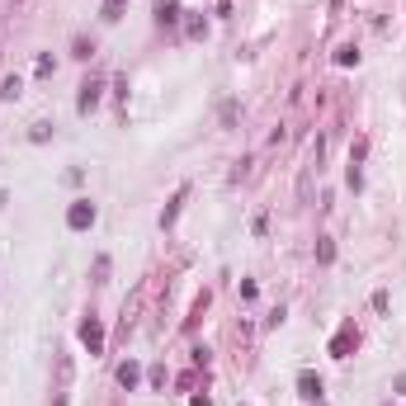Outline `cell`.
Returning a JSON list of instances; mask_svg holds the SVG:
<instances>
[{"mask_svg": "<svg viewBox=\"0 0 406 406\" xmlns=\"http://www.w3.org/2000/svg\"><path fill=\"white\" fill-rule=\"evenodd\" d=\"M185 33H190V38H203V33H208V24H203V19H190V24H185Z\"/></svg>", "mask_w": 406, "mask_h": 406, "instance_id": "d6986e66", "label": "cell"}, {"mask_svg": "<svg viewBox=\"0 0 406 406\" xmlns=\"http://www.w3.org/2000/svg\"><path fill=\"white\" fill-rule=\"evenodd\" d=\"M95 284H109V255L95 260Z\"/></svg>", "mask_w": 406, "mask_h": 406, "instance_id": "e0dca14e", "label": "cell"}, {"mask_svg": "<svg viewBox=\"0 0 406 406\" xmlns=\"http://www.w3.org/2000/svg\"><path fill=\"white\" fill-rule=\"evenodd\" d=\"M387 307H392V298H387V288H378L373 293V312H387Z\"/></svg>", "mask_w": 406, "mask_h": 406, "instance_id": "ffe728a7", "label": "cell"}, {"mask_svg": "<svg viewBox=\"0 0 406 406\" xmlns=\"http://www.w3.org/2000/svg\"><path fill=\"white\" fill-rule=\"evenodd\" d=\"M322 392H326V387H322V378H317L312 369H302V373H298V397H307V402L317 406V402H322Z\"/></svg>", "mask_w": 406, "mask_h": 406, "instance_id": "52a82bcc", "label": "cell"}, {"mask_svg": "<svg viewBox=\"0 0 406 406\" xmlns=\"http://www.w3.org/2000/svg\"><path fill=\"white\" fill-rule=\"evenodd\" d=\"M335 260V241L331 237H317V265H331Z\"/></svg>", "mask_w": 406, "mask_h": 406, "instance_id": "7c38bea8", "label": "cell"}, {"mask_svg": "<svg viewBox=\"0 0 406 406\" xmlns=\"http://www.w3.org/2000/svg\"><path fill=\"white\" fill-rule=\"evenodd\" d=\"M137 382H142V364H137V359H123V364H118V387L133 392Z\"/></svg>", "mask_w": 406, "mask_h": 406, "instance_id": "9c48e42d", "label": "cell"}, {"mask_svg": "<svg viewBox=\"0 0 406 406\" xmlns=\"http://www.w3.org/2000/svg\"><path fill=\"white\" fill-rule=\"evenodd\" d=\"M81 345L90 354L104 350V326H100V317H85V322H81Z\"/></svg>", "mask_w": 406, "mask_h": 406, "instance_id": "277c9868", "label": "cell"}, {"mask_svg": "<svg viewBox=\"0 0 406 406\" xmlns=\"http://www.w3.org/2000/svg\"><path fill=\"white\" fill-rule=\"evenodd\" d=\"M392 392H397V397H406V373H402L397 382H392Z\"/></svg>", "mask_w": 406, "mask_h": 406, "instance_id": "7402d4cb", "label": "cell"}, {"mask_svg": "<svg viewBox=\"0 0 406 406\" xmlns=\"http://www.w3.org/2000/svg\"><path fill=\"white\" fill-rule=\"evenodd\" d=\"M19 95H24V81L19 76H5L0 81V100H19Z\"/></svg>", "mask_w": 406, "mask_h": 406, "instance_id": "8fae6325", "label": "cell"}, {"mask_svg": "<svg viewBox=\"0 0 406 406\" xmlns=\"http://www.w3.org/2000/svg\"><path fill=\"white\" fill-rule=\"evenodd\" d=\"M156 24H161V28L180 24V5H175V0H161V5H156Z\"/></svg>", "mask_w": 406, "mask_h": 406, "instance_id": "30bf717a", "label": "cell"}, {"mask_svg": "<svg viewBox=\"0 0 406 406\" xmlns=\"http://www.w3.org/2000/svg\"><path fill=\"white\" fill-rule=\"evenodd\" d=\"M95 203H90V199H76V203H71V208H66V227H71V232H85V227H95Z\"/></svg>", "mask_w": 406, "mask_h": 406, "instance_id": "3957f363", "label": "cell"}, {"mask_svg": "<svg viewBox=\"0 0 406 406\" xmlns=\"http://www.w3.org/2000/svg\"><path fill=\"white\" fill-rule=\"evenodd\" d=\"M100 95H104V81H95V76H90V81L81 85V95H76V113H90V109L100 104Z\"/></svg>", "mask_w": 406, "mask_h": 406, "instance_id": "8992f818", "label": "cell"}, {"mask_svg": "<svg viewBox=\"0 0 406 406\" xmlns=\"http://www.w3.org/2000/svg\"><path fill=\"white\" fill-rule=\"evenodd\" d=\"M185 199H190V190H175V194H170V203L161 208V227H175V217H180V208H185Z\"/></svg>", "mask_w": 406, "mask_h": 406, "instance_id": "ba28073f", "label": "cell"}, {"mask_svg": "<svg viewBox=\"0 0 406 406\" xmlns=\"http://www.w3.org/2000/svg\"><path fill=\"white\" fill-rule=\"evenodd\" d=\"M147 378H151V387H165V364H151Z\"/></svg>", "mask_w": 406, "mask_h": 406, "instance_id": "2e32d148", "label": "cell"}, {"mask_svg": "<svg viewBox=\"0 0 406 406\" xmlns=\"http://www.w3.org/2000/svg\"><path fill=\"white\" fill-rule=\"evenodd\" d=\"M322 151H326V142L317 137V142H312V156L302 165V180H298V203H312V180H317V170H322Z\"/></svg>", "mask_w": 406, "mask_h": 406, "instance_id": "6da1fadb", "label": "cell"}, {"mask_svg": "<svg viewBox=\"0 0 406 406\" xmlns=\"http://www.w3.org/2000/svg\"><path fill=\"white\" fill-rule=\"evenodd\" d=\"M335 62H340V66H354V62H359V48H354V43H345V48L335 53Z\"/></svg>", "mask_w": 406, "mask_h": 406, "instance_id": "5bb4252c", "label": "cell"}, {"mask_svg": "<svg viewBox=\"0 0 406 406\" xmlns=\"http://www.w3.org/2000/svg\"><path fill=\"white\" fill-rule=\"evenodd\" d=\"M317 406H326V402H317Z\"/></svg>", "mask_w": 406, "mask_h": 406, "instance_id": "603a6c76", "label": "cell"}, {"mask_svg": "<svg viewBox=\"0 0 406 406\" xmlns=\"http://www.w3.org/2000/svg\"><path fill=\"white\" fill-rule=\"evenodd\" d=\"M354 345H359V331H354V322H345L335 335H331V359H350Z\"/></svg>", "mask_w": 406, "mask_h": 406, "instance_id": "7a4b0ae2", "label": "cell"}, {"mask_svg": "<svg viewBox=\"0 0 406 406\" xmlns=\"http://www.w3.org/2000/svg\"><path fill=\"white\" fill-rule=\"evenodd\" d=\"M53 66H57V62H53V57H48V53H43V57H38V62H33V71H38V76H53Z\"/></svg>", "mask_w": 406, "mask_h": 406, "instance_id": "ac0fdd59", "label": "cell"}, {"mask_svg": "<svg viewBox=\"0 0 406 406\" xmlns=\"http://www.w3.org/2000/svg\"><path fill=\"white\" fill-rule=\"evenodd\" d=\"M369 156V137H354V147H350V170H359V161Z\"/></svg>", "mask_w": 406, "mask_h": 406, "instance_id": "4fadbf2b", "label": "cell"}, {"mask_svg": "<svg viewBox=\"0 0 406 406\" xmlns=\"http://www.w3.org/2000/svg\"><path fill=\"white\" fill-rule=\"evenodd\" d=\"M123 15V0H104V19H118Z\"/></svg>", "mask_w": 406, "mask_h": 406, "instance_id": "44dd1931", "label": "cell"}, {"mask_svg": "<svg viewBox=\"0 0 406 406\" xmlns=\"http://www.w3.org/2000/svg\"><path fill=\"white\" fill-rule=\"evenodd\" d=\"M48 137H53V123H33L28 128V142H48Z\"/></svg>", "mask_w": 406, "mask_h": 406, "instance_id": "9a60e30c", "label": "cell"}, {"mask_svg": "<svg viewBox=\"0 0 406 406\" xmlns=\"http://www.w3.org/2000/svg\"><path fill=\"white\" fill-rule=\"evenodd\" d=\"M71 373H76L71 354H57V402H53V406H66V387H71Z\"/></svg>", "mask_w": 406, "mask_h": 406, "instance_id": "5b68a950", "label": "cell"}]
</instances>
